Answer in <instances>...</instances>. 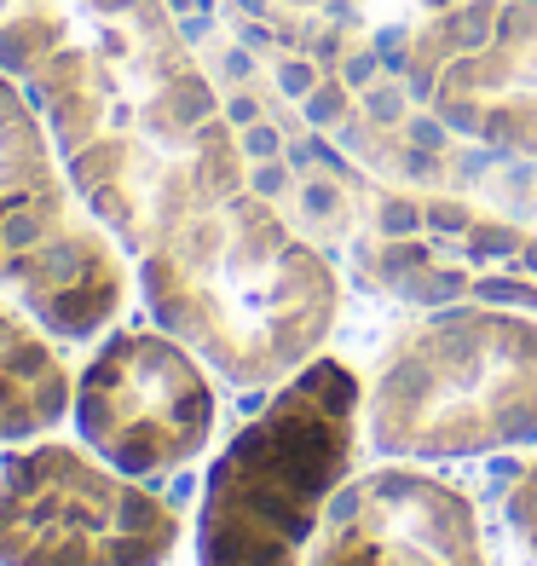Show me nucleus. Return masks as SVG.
Listing matches in <instances>:
<instances>
[{"mask_svg":"<svg viewBox=\"0 0 537 566\" xmlns=\"http://www.w3.org/2000/svg\"><path fill=\"white\" fill-rule=\"evenodd\" d=\"M365 381L313 358L277 381L202 480L197 566H306L329 497L352 480Z\"/></svg>","mask_w":537,"mask_h":566,"instance_id":"nucleus-3","label":"nucleus"},{"mask_svg":"<svg viewBox=\"0 0 537 566\" xmlns=\"http://www.w3.org/2000/svg\"><path fill=\"white\" fill-rule=\"evenodd\" d=\"M0 59L46 105L87 209L134 254L243 191L214 98L157 0H0Z\"/></svg>","mask_w":537,"mask_h":566,"instance_id":"nucleus-1","label":"nucleus"},{"mask_svg":"<svg viewBox=\"0 0 537 566\" xmlns=\"http://www.w3.org/2000/svg\"><path fill=\"white\" fill-rule=\"evenodd\" d=\"M157 324L232 388H277L336 329V272L243 191L197 209L139 254Z\"/></svg>","mask_w":537,"mask_h":566,"instance_id":"nucleus-2","label":"nucleus"},{"mask_svg":"<svg viewBox=\"0 0 537 566\" xmlns=\"http://www.w3.org/2000/svg\"><path fill=\"white\" fill-rule=\"evenodd\" d=\"M75 433L93 457L134 480L179 474L214 440L209 365L168 329H116L75 376Z\"/></svg>","mask_w":537,"mask_h":566,"instance_id":"nucleus-7","label":"nucleus"},{"mask_svg":"<svg viewBox=\"0 0 537 566\" xmlns=\"http://www.w3.org/2000/svg\"><path fill=\"white\" fill-rule=\"evenodd\" d=\"M417 87L474 139L537 157V0H474L417 41Z\"/></svg>","mask_w":537,"mask_h":566,"instance_id":"nucleus-8","label":"nucleus"},{"mask_svg":"<svg viewBox=\"0 0 537 566\" xmlns=\"http://www.w3.org/2000/svg\"><path fill=\"white\" fill-rule=\"evenodd\" d=\"M75 381L46 329L0 306V446H30L70 417Z\"/></svg>","mask_w":537,"mask_h":566,"instance_id":"nucleus-10","label":"nucleus"},{"mask_svg":"<svg viewBox=\"0 0 537 566\" xmlns=\"http://www.w3.org/2000/svg\"><path fill=\"white\" fill-rule=\"evenodd\" d=\"M0 290L64 342L98 336L127 295L110 238L82 220L53 145L12 82H0Z\"/></svg>","mask_w":537,"mask_h":566,"instance_id":"nucleus-5","label":"nucleus"},{"mask_svg":"<svg viewBox=\"0 0 537 566\" xmlns=\"http://www.w3.org/2000/svg\"><path fill=\"white\" fill-rule=\"evenodd\" d=\"M179 514L145 480L75 446L0 462V566H168Z\"/></svg>","mask_w":537,"mask_h":566,"instance_id":"nucleus-6","label":"nucleus"},{"mask_svg":"<svg viewBox=\"0 0 537 566\" xmlns=\"http://www.w3.org/2000/svg\"><path fill=\"white\" fill-rule=\"evenodd\" d=\"M508 521H515V532H520V544L537 555V462L520 474V485H515V497H508Z\"/></svg>","mask_w":537,"mask_h":566,"instance_id":"nucleus-11","label":"nucleus"},{"mask_svg":"<svg viewBox=\"0 0 537 566\" xmlns=\"http://www.w3.org/2000/svg\"><path fill=\"white\" fill-rule=\"evenodd\" d=\"M381 457L456 462L537 446V318L451 313L417 324L365 394Z\"/></svg>","mask_w":537,"mask_h":566,"instance_id":"nucleus-4","label":"nucleus"},{"mask_svg":"<svg viewBox=\"0 0 537 566\" xmlns=\"http://www.w3.org/2000/svg\"><path fill=\"white\" fill-rule=\"evenodd\" d=\"M306 566H492L474 503L422 469H376L329 497Z\"/></svg>","mask_w":537,"mask_h":566,"instance_id":"nucleus-9","label":"nucleus"}]
</instances>
